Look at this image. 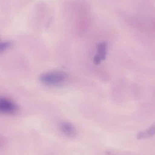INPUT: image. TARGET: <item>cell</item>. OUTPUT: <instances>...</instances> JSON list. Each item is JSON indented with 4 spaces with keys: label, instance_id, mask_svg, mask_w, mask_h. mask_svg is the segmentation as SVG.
<instances>
[{
    "label": "cell",
    "instance_id": "cell-3",
    "mask_svg": "<svg viewBox=\"0 0 155 155\" xmlns=\"http://www.w3.org/2000/svg\"><path fill=\"white\" fill-rule=\"evenodd\" d=\"M97 54L94 56V62L96 64L100 63L101 61L105 60L106 57L107 45L105 43L99 44L97 47Z\"/></svg>",
    "mask_w": 155,
    "mask_h": 155
},
{
    "label": "cell",
    "instance_id": "cell-2",
    "mask_svg": "<svg viewBox=\"0 0 155 155\" xmlns=\"http://www.w3.org/2000/svg\"><path fill=\"white\" fill-rule=\"evenodd\" d=\"M18 110V106L15 103L5 97L0 96V114H15Z\"/></svg>",
    "mask_w": 155,
    "mask_h": 155
},
{
    "label": "cell",
    "instance_id": "cell-4",
    "mask_svg": "<svg viewBox=\"0 0 155 155\" xmlns=\"http://www.w3.org/2000/svg\"><path fill=\"white\" fill-rule=\"evenodd\" d=\"M62 131L66 135L72 136L75 134V130L74 127L69 123L64 122L61 126Z\"/></svg>",
    "mask_w": 155,
    "mask_h": 155
},
{
    "label": "cell",
    "instance_id": "cell-5",
    "mask_svg": "<svg viewBox=\"0 0 155 155\" xmlns=\"http://www.w3.org/2000/svg\"><path fill=\"white\" fill-rule=\"evenodd\" d=\"M155 135V125H153L147 130L138 133L137 136V137L138 139H144L153 136Z\"/></svg>",
    "mask_w": 155,
    "mask_h": 155
},
{
    "label": "cell",
    "instance_id": "cell-6",
    "mask_svg": "<svg viewBox=\"0 0 155 155\" xmlns=\"http://www.w3.org/2000/svg\"><path fill=\"white\" fill-rule=\"evenodd\" d=\"M11 43L10 42H4L0 43V52L6 50L8 47H10Z\"/></svg>",
    "mask_w": 155,
    "mask_h": 155
},
{
    "label": "cell",
    "instance_id": "cell-1",
    "mask_svg": "<svg viewBox=\"0 0 155 155\" xmlns=\"http://www.w3.org/2000/svg\"><path fill=\"white\" fill-rule=\"evenodd\" d=\"M67 78V74L65 72L57 71L43 74L40 77V80L45 84L56 85L63 83Z\"/></svg>",
    "mask_w": 155,
    "mask_h": 155
}]
</instances>
